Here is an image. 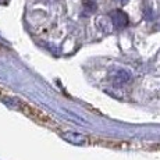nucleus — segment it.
Instances as JSON below:
<instances>
[{
  "label": "nucleus",
  "instance_id": "obj_3",
  "mask_svg": "<svg viewBox=\"0 0 160 160\" xmlns=\"http://www.w3.org/2000/svg\"><path fill=\"white\" fill-rule=\"evenodd\" d=\"M61 137L67 141V142L72 143V145H85L88 143V137L82 134H78V132H74V131H68V132H63Z\"/></svg>",
  "mask_w": 160,
  "mask_h": 160
},
{
  "label": "nucleus",
  "instance_id": "obj_5",
  "mask_svg": "<svg viewBox=\"0 0 160 160\" xmlns=\"http://www.w3.org/2000/svg\"><path fill=\"white\" fill-rule=\"evenodd\" d=\"M82 6H84L85 11L88 14H92L98 10V3L96 0H82Z\"/></svg>",
  "mask_w": 160,
  "mask_h": 160
},
{
  "label": "nucleus",
  "instance_id": "obj_1",
  "mask_svg": "<svg viewBox=\"0 0 160 160\" xmlns=\"http://www.w3.org/2000/svg\"><path fill=\"white\" fill-rule=\"evenodd\" d=\"M18 103H20L21 110H22L24 113H27L29 117H32V118H35V120H38V121L43 122V124H53V121L50 120V117L46 116L45 113L41 112L39 109H36V107H33V106H29V104H27L24 102H18Z\"/></svg>",
  "mask_w": 160,
  "mask_h": 160
},
{
  "label": "nucleus",
  "instance_id": "obj_6",
  "mask_svg": "<svg viewBox=\"0 0 160 160\" xmlns=\"http://www.w3.org/2000/svg\"><path fill=\"white\" fill-rule=\"evenodd\" d=\"M114 2H117L118 4H127L128 0H114Z\"/></svg>",
  "mask_w": 160,
  "mask_h": 160
},
{
  "label": "nucleus",
  "instance_id": "obj_2",
  "mask_svg": "<svg viewBox=\"0 0 160 160\" xmlns=\"http://www.w3.org/2000/svg\"><path fill=\"white\" fill-rule=\"evenodd\" d=\"M109 18H110V21H112V25L118 31L127 28L128 24H130V18H128V15L125 14L122 10H120V8L112 11L110 15H109Z\"/></svg>",
  "mask_w": 160,
  "mask_h": 160
},
{
  "label": "nucleus",
  "instance_id": "obj_4",
  "mask_svg": "<svg viewBox=\"0 0 160 160\" xmlns=\"http://www.w3.org/2000/svg\"><path fill=\"white\" fill-rule=\"evenodd\" d=\"M130 79H131V74L127 70H118V71H116L114 77H113V84H114V87L120 88L127 84Z\"/></svg>",
  "mask_w": 160,
  "mask_h": 160
}]
</instances>
